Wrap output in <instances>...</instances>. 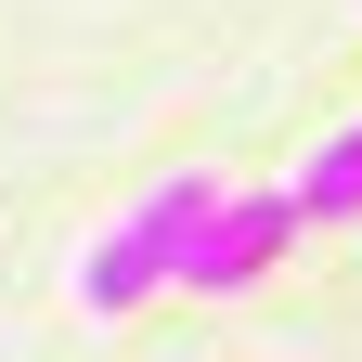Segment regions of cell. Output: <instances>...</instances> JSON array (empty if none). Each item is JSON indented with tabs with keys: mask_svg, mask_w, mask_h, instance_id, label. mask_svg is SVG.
I'll use <instances>...</instances> for the list:
<instances>
[{
	"mask_svg": "<svg viewBox=\"0 0 362 362\" xmlns=\"http://www.w3.org/2000/svg\"><path fill=\"white\" fill-rule=\"evenodd\" d=\"M207 207H220V168H168L156 194H143L104 246L78 259V310H90V324H129L156 285H181V246L207 233Z\"/></svg>",
	"mask_w": 362,
	"mask_h": 362,
	"instance_id": "1",
	"label": "cell"
},
{
	"mask_svg": "<svg viewBox=\"0 0 362 362\" xmlns=\"http://www.w3.org/2000/svg\"><path fill=\"white\" fill-rule=\"evenodd\" d=\"M298 233H310V207H298V181H246V194H233V181H220V207H207V233L181 246V285H194V298H246V285H259V272L285 259Z\"/></svg>",
	"mask_w": 362,
	"mask_h": 362,
	"instance_id": "2",
	"label": "cell"
},
{
	"mask_svg": "<svg viewBox=\"0 0 362 362\" xmlns=\"http://www.w3.org/2000/svg\"><path fill=\"white\" fill-rule=\"evenodd\" d=\"M298 207H310V220H362V117L324 129V156L298 168Z\"/></svg>",
	"mask_w": 362,
	"mask_h": 362,
	"instance_id": "3",
	"label": "cell"
}]
</instances>
